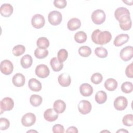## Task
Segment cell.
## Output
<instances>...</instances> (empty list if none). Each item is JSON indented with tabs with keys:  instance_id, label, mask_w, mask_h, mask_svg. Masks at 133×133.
Masks as SVG:
<instances>
[{
	"instance_id": "17",
	"label": "cell",
	"mask_w": 133,
	"mask_h": 133,
	"mask_svg": "<svg viewBox=\"0 0 133 133\" xmlns=\"http://www.w3.org/2000/svg\"><path fill=\"white\" fill-rule=\"evenodd\" d=\"M79 91L81 94L84 97H89L93 93V88L89 84H82L79 87Z\"/></svg>"
},
{
	"instance_id": "34",
	"label": "cell",
	"mask_w": 133,
	"mask_h": 133,
	"mask_svg": "<svg viewBox=\"0 0 133 133\" xmlns=\"http://www.w3.org/2000/svg\"><path fill=\"white\" fill-rule=\"evenodd\" d=\"M122 91L126 94H129L132 91L133 85L130 82H125L121 85Z\"/></svg>"
},
{
	"instance_id": "25",
	"label": "cell",
	"mask_w": 133,
	"mask_h": 133,
	"mask_svg": "<svg viewBox=\"0 0 133 133\" xmlns=\"http://www.w3.org/2000/svg\"><path fill=\"white\" fill-rule=\"evenodd\" d=\"M95 98L98 103L102 104L104 103L107 99V93L103 90L99 91L96 93Z\"/></svg>"
},
{
	"instance_id": "32",
	"label": "cell",
	"mask_w": 133,
	"mask_h": 133,
	"mask_svg": "<svg viewBox=\"0 0 133 133\" xmlns=\"http://www.w3.org/2000/svg\"><path fill=\"white\" fill-rule=\"evenodd\" d=\"M25 51L24 46L22 45H17L15 46L12 50V54L15 56H20L22 55Z\"/></svg>"
},
{
	"instance_id": "1",
	"label": "cell",
	"mask_w": 133,
	"mask_h": 133,
	"mask_svg": "<svg viewBox=\"0 0 133 133\" xmlns=\"http://www.w3.org/2000/svg\"><path fill=\"white\" fill-rule=\"evenodd\" d=\"M112 39V35L109 31H101L99 29L95 30L91 34L92 42L98 45H104L108 43Z\"/></svg>"
},
{
	"instance_id": "18",
	"label": "cell",
	"mask_w": 133,
	"mask_h": 133,
	"mask_svg": "<svg viewBox=\"0 0 133 133\" xmlns=\"http://www.w3.org/2000/svg\"><path fill=\"white\" fill-rule=\"evenodd\" d=\"M129 38V36L127 34H121L118 35L115 38L113 44L116 47L121 46L125 43H127Z\"/></svg>"
},
{
	"instance_id": "40",
	"label": "cell",
	"mask_w": 133,
	"mask_h": 133,
	"mask_svg": "<svg viewBox=\"0 0 133 133\" xmlns=\"http://www.w3.org/2000/svg\"><path fill=\"white\" fill-rule=\"evenodd\" d=\"M52 131L55 133L60 132L63 133L64 132V127L61 124H55L52 127Z\"/></svg>"
},
{
	"instance_id": "38",
	"label": "cell",
	"mask_w": 133,
	"mask_h": 133,
	"mask_svg": "<svg viewBox=\"0 0 133 133\" xmlns=\"http://www.w3.org/2000/svg\"><path fill=\"white\" fill-rule=\"evenodd\" d=\"M10 126L9 120L6 118L2 117L0 118V130H5L8 129Z\"/></svg>"
},
{
	"instance_id": "35",
	"label": "cell",
	"mask_w": 133,
	"mask_h": 133,
	"mask_svg": "<svg viewBox=\"0 0 133 133\" xmlns=\"http://www.w3.org/2000/svg\"><path fill=\"white\" fill-rule=\"evenodd\" d=\"M123 124L126 126H131L133 125V115L129 114L125 115L122 119Z\"/></svg>"
},
{
	"instance_id": "16",
	"label": "cell",
	"mask_w": 133,
	"mask_h": 133,
	"mask_svg": "<svg viewBox=\"0 0 133 133\" xmlns=\"http://www.w3.org/2000/svg\"><path fill=\"white\" fill-rule=\"evenodd\" d=\"M13 7L10 4H4L0 7V13L5 17H10L13 12Z\"/></svg>"
},
{
	"instance_id": "39",
	"label": "cell",
	"mask_w": 133,
	"mask_h": 133,
	"mask_svg": "<svg viewBox=\"0 0 133 133\" xmlns=\"http://www.w3.org/2000/svg\"><path fill=\"white\" fill-rule=\"evenodd\" d=\"M55 6L59 9H63L65 7L67 2L65 0H55L54 1Z\"/></svg>"
},
{
	"instance_id": "13",
	"label": "cell",
	"mask_w": 133,
	"mask_h": 133,
	"mask_svg": "<svg viewBox=\"0 0 133 133\" xmlns=\"http://www.w3.org/2000/svg\"><path fill=\"white\" fill-rule=\"evenodd\" d=\"M59 115L58 114L52 109H47L44 113V118L48 122H54L56 121Z\"/></svg>"
},
{
	"instance_id": "29",
	"label": "cell",
	"mask_w": 133,
	"mask_h": 133,
	"mask_svg": "<svg viewBox=\"0 0 133 133\" xmlns=\"http://www.w3.org/2000/svg\"><path fill=\"white\" fill-rule=\"evenodd\" d=\"M48 55V51L46 49L37 48L34 51V55L36 58L39 59H44Z\"/></svg>"
},
{
	"instance_id": "22",
	"label": "cell",
	"mask_w": 133,
	"mask_h": 133,
	"mask_svg": "<svg viewBox=\"0 0 133 133\" xmlns=\"http://www.w3.org/2000/svg\"><path fill=\"white\" fill-rule=\"evenodd\" d=\"M50 65L52 70L55 72H59L63 67V62L60 61L57 57H54L50 60Z\"/></svg>"
},
{
	"instance_id": "44",
	"label": "cell",
	"mask_w": 133,
	"mask_h": 133,
	"mask_svg": "<svg viewBox=\"0 0 133 133\" xmlns=\"http://www.w3.org/2000/svg\"><path fill=\"white\" fill-rule=\"evenodd\" d=\"M37 132V131H35V130H29L27 131V132Z\"/></svg>"
},
{
	"instance_id": "20",
	"label": "cell",
	"mask_w": 133,
	"mask_h": 133,
	"mask_svg": "<svg viewBox=\"0 0 133 133\" xmlns=\"http://www.w3.org/2000/svg\"><path fill=\"white\" fill-rule=\"evenodd\" d=\"M81 26V22L79 19L76 18H73L69 20L67 26L69 30L75 31L79 29Z\"/></svg>"
},
{
	"instance_id": "24",
	"label": "cell",
	"mask_w": 133,
	"mask_h": 133,
	"mask_svg": "<svg viewBox=\"0 0 133 133\" xmlns=\"http://www.w3.org/2000/svg\"><path fill=\"white\" fill-rule=\"evenodd\" d=\"M33 62V59L32 57L29 55H25L23 56L20 60V63L21 66L24 69H28L30 68Z\"/></svg>"
},
{
	"instance_id": "3",
	"label": "cell",
	"mask_w": 133,
	"mask_h": 133,
	"mask_svg": "<svg viewBox=\"0 0 133 133\" xmlns=\"http://www.w3.org/2000/svg\"><path fill=\"white\" fill-rule=\"evenodd\" d=\"M49 22L52 25H57L59 24L62 21V16L58 11L54 10L50 12L48 16Z\"/></svg>"
},
{
	"instance_id": "23",
	"label": "cell",
	"mask_w": 133,
	"mask_h": 133,
	"mask_svg": "<svg viewBox=\"0 0 133 133\" xmlns=\"http://www.w3.org/2000/svg\"><path fill=\"white\" fill-rule=\"evenodd\" d=\"M117 82L112 78L107 79L104 82V87L105 89L110 91L115 90L117 87Z\"/></svg>"
},
{
	"instance_id": "14",
	"label": "cell",
	"mask_w": 133,
	"mask_h": 133,
	"mask_svg": "<svg viewBox=\"0 0 133 133\" xmlns=\"http://www.w3.org/2000/svg\"><path fill=\"white\" fill-rule=\"evenodd\" d=\"M58 81L59 84L62 87H68L71 83V79L69 74L63 73L59 75L58 78Z\"/></svg>"
},
{
	"instance_id": "6",
	"label": "cell",
	"mask_w": 133,
	"mask_h": 133,
	"mask_svg": "<svg viewBox=\"0 0 133 133\" xmlns=\"http://www.w3.org/2000/svg\"><path fill=\"white\" fill-rule=\"evenodd\" d=\"M14 70L12 63L9 60H3L1 63V71L6 75L11 74Z\"/></svg>"
},
{
	"instance_id": "37",
	"label": "cell",
	"mask_w": 133,
	"mask_h": 133,
	"mask_svg": "<svg viewBox=\"0 0 133 133\" xmlns=\"http://www.w3.org/2000/svg\"><path fill=\"white\" fill-rule=\"evenodd\" d=\"M68 57V52L65 49H61L57 54V58L61 62H63L66 60Z\"/></svg>"
},
{
	"instance_id": "30",
	"label": "cell",
	"mask_w": 133,
	"mask_h": 133,
	"mask_svg": "<svg viewBox=\"0 0 133 133\" xmlns=\"http://www.w3.org/2000/svg\"><path fill=\"white\" fill-rule=\"evenodd\" d=\"M36 45L38 48L46 49L49 46V42L46 37H41L37 39Z\"/></svg>"
},
{
	"instance_id": "41",
	"label": "cell",
	"mask_w": 133,
	"mask_h": 133,
	"mask_svg": "<svg viewBox=\"0 0 133 133\" xmlns=\"http://www.w3.org/2000/svg\"><path fill=\"white\" fill-rule=\"evenodd\" d=\"M125 73L126 76L129 78H132L133 73H132V63H130L126 68Z\"/></svg>"
},
{
	"instance_id": "8",
	"label": "cell",
	"mask_w": 133,
	"mask_h": 133,
	"mask_svg": "<svg viewBox=\"0 0 133 133\" xmlns=\"http://www.w3.org/2000/svg\"><path fill=\"white\" fill-rule=\"evenodd\" d=\"M36 122V116L32 113L25 114L21 118V123L23 126L30 127L32 126Z\"/></svg>"
},
{
	"instance_id": "5",
	"label": "cell",
	"mask_w": 133,
	"mask_h": 133,
	"mask_svg": "<svg viewBox=\"0 0 133 133\" xmlns=\"http://www.w3.org/2000/svg\"><path fill=\"white\" fill-rule=\"evenodd\" d=\"M1 105V114L4 111H10L14 107V102L12 98L10 97H5L0 102Z\"/></svg>"
},
{
	"instance_id": "36",
	"label": "cell",
	"mask_w": 133,
	"mask_h": 133,
	"mask_svg": "<svg viewBox=\"0 0 133 133\" xmlns=\"http://www.w3.org/2000/svg\"><path fill=\"white\" fill-rule=\"evenodd\" d=\"M103 77L101 74L99 73H95L91 76L90 80L95 84H99L102 81Z\"/></svg>"
},
{
	"instance_id": "26",
	"label": "cell",
	"mask_w": 133,
	"mask_h": 133,
	"mask_svg": "<svg viewBox=\"0 0 133 133\" xmlns=\"http://www.w3.org/2000/svg\"><path fill=\"white\" fill-rule=\"evenodd\" d=\"M74 39L78 43H84L87 40V35L84 31H81L76 32L74 35Z\"/></svg>"
},
{
	"instance_id": "10",
	"label": "cell",
	"mask_w": 133,
	"mask_h": 133,
	"mask_svg": "<svg viewBox=\"0 0 133 133\" xmlns=\"http://www.w3.org/2000/svg\"><path fill=\"white\" fill-rule=\"evenodd\" d=\"M128 104V101L126 97L119 96L117 97L114 101V107L115 109L118 111L125 110Z\"/></svg>"
},
{
	"instance_id": "21",
	"label": "cell",
	"mask_w": 133,
	"mask_h": 133,
	"mask_svg": "<svg viewBox=\"0 0 133 133\" xmlns=\"http://www.w3.org/2000/svg\"><path fill=\"white\" fill-rule=\"evenodd\" d=\"M66 108L65 103L62 100H56L53 104V109L58 113L60 114L63 113Z\"/></svg>"
},
{
	"instance_id": "7",
	"label": "cell",
	"mask_w": 133,
	"mask_h": 133,
	"mask_svg": "<svg viewBox=\"0 0 133 133\" xmlns=\"http://www.w3.org/2000/svg\"><path fill=\"white\" fill-rule=\"evenodd\" d=\"M45 23L44 17L41 14H36L34 15L31 19L32 26L35 29H41L43 28Z\"/></svg>"
},
{
	"instance_id": "11",
	"label": "cell",
	"mask_w": 133,
	"mask_h": 133,
	"mask_svg": "<svg viewBox=\"0 0 133 133\" xmlns=\"http://www.w3.org/2000/svg\"><path fill=\"white\" fill-rule=\"evenodd\" d=\"M50 71L48 66L44 64L38 65L35 68L36 75L42 78H46L49 75Z\"/></svg>"
},
{
	"instance_id": "9",
	"label": "cell",
	"mask_w": 133,
	"mask_h": 133,
	"mask_svg": "<svg viewBox=\"0 0 133 133\" xmlns=\"http://www.w3.org/2000/svg\"><path fill=\"white\" fill-rule=\"evenodd\" d=\"M119 56L124 61L130 60L133 57V48L132 46H127L123 48L120 51Z\"/></svg>"
},
{
	"instance_id": "42",
	"label": "cell",
	"mask_w": 133,
	"mask_h": 133,
	"mask_svg": "<svg viewBox=\"0 0 133 133\" xmlns=\"http://www.w3.org/2000/svg\"><path fill=\"white\" fill-rule=\"evenodd\" d=\"M66 132H73V133H77L78 130L77 128L75 126H71L69 127L67 130H66Z\"/></svg>"
},
{
	"instance_id": "28",
	"label": "cell",
	"mask_w": 133,
	"mask_h": 133,
	"mask_svg": "<svg viewBox=\"0 0 133 133\" xmlns=\"http://www.w3.org/2000/svg\"><path fill=\"white\" fill-rule=\"evenodd\" d=\"M43 101L42 97L38 95H32L30 98V102L32 105L34 107L39 106Z\"/></svg>"
},
{
	"instance_id": "33",
	"label": "cell",
	"mask_w": 133,
	"mask_h": 133,
	"mask_svg": "<svg viewBox=\"0 0 133 133\" xmlns=\"http://www.w3.org/2000/svg\"><path fill=\"white\" fill-rule=\"evenodd\" d=\"M95 54L100 58H104L108 56V51L103 47H99L95 49Z\"/></svg>"
},
{
	"instance_id": "43",
	"label": "cell",
	"mask_w": 133,
	"mask_h": 133,
	"mask_svg": "<svg viewBox=\"0 0 133 133\" xmlns=\"http://www.w3.org/2000/svg\"><path fill=\"white\" fill-rule=\"evenodd\" d=\"M128 132V131L124 129L123 128L121 129H119V130H118L117 131V132Z\"/></svg>"
},
{
	"instance_id": "19",
	"label": "cell",
	"mask_w": 133,
	"mask_h": 133,
	"mask_svg": "<svg viewBox=\"0 0 133 133\" xmlns=\"http://www.w3.org/2000/svg\"><path fill=\"white\" fill-rule=\"evenodd\" d=\"M28 86L32 91L35 92L39 91L42 88L41 82L35 78L30 79L28 82Z\"/></svg>"
},
{
	"instance_id": "4",
	"label": "cell",
	"mask_w": 133,
	"mask_h": 133,
	"mask_svg": "<svg viewBox=\"0 0 133 133\" xmlns=\"http://www.w3.org/2000/svg\"><path fill=\"white\" fill-rule=\"evenodd\" d=\"M119 23V27L122 30L127 31L130 29L132 24V21L130 15H126L118 19Z\"/></svg>"
},
{
	"instance_id": "2",
	"label": "cell",
	"mask_w": 133,
	"mask_h": 133,
	"mask_svg": "<svg viewBox=\"0 0 133 133\" xmlns=\"http://www.w3.org/2000/svg\"><path fill=\"white\" fill-rule=\"evenodd\" d=\"M106 16L103 10L97 9L94 10L91 14V19L96 24H101L105 20Z\"/></svg>"
},
{
	"instance_id": "12",
	"label": "cell",
	"mask_w": 133,
	"mask_h": 133,
	"mask_svg": "<svg viewBox=\"0 0 133 133\" xmlns=\"http://www.w3.org/2000/svg\"><path fill=\"white\" fill-rule=\"evenodd\" d=\"M91 104L87 100H81L78 104V110L79 112L84 115L88 114L91 111Z\"/></svg>"
},
{
	"instance_id": "31",
	"label": "cell",
	"mask_w": 133,
	"mask_h": 133,
	"mask_svg": "<svg viewBox=\"0 0 133 133\" xmlns=\"http://www.w3.org/2000/svg\"><path fill=\"white\" fill-rule=\"evenodd\" d=\"M80 56L83 57H87L91 54V50L90 48L87 46H83L79 47L78 50Z\"/></svg>"
},
{
	"instance_id": "15",
	"label": "cell",
	"mask_w": 133,
	"mask_h": 133,
	"mask_svg": "<svg viewBox=\"0 0 133 133\" xmlns=\"http://www.w3.org/2000/svg\"><path fill=\"white\" fill-rule=\"evenodd\" d=\"M25 78L24 76L20 73L15 74L12 78L13 84L16 87H22L24 85Z\"/></svg>"
},
{
	"instance_id": "27",
	"label": "cell",
	"mask_w": 133,
	"mask_h": 133,
	"mask_svg": "<svg viewBox=\"0 0 133 133\" xmlns=\"http://www.w3.org/2000/svg\"><path fill=\"white\" fill-rule=\"evenodd\" d=\"M126 15H130V12L126 8L123 7L117 8L114 12V16L117 20L119 18Z\"/></svg>"
}]
</instances>
